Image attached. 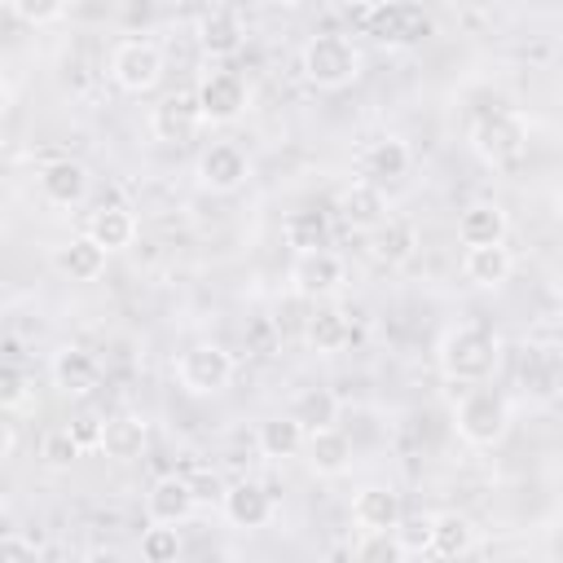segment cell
I'll return each instance as SVG.
<instances>
[{
	"label": "cell",
	"mask_w": 563,
	"mask_h": 563,
	"mask_svg": "<svg viewBox=\"0 0 563 563\" xmlns=\"http://www.w3.org/2000/svg\"><path fill=\"white\" fill-rule=\"evenodd\" d=\"M435 365H440L444 383H453V387L488 383L501 365V339L488 325H475V321L449 325L435 343Z\"/></svg>",
	"instance_id": "6da1fadb"
},
{
	"label": "cell",
	"mask_w": 563,
	"mask_h": 563,
	"mask_svg": "<svg viewBox=\"0 0 563 563\" xmlns=\"http://www.w3.org/2000/svg\"><path fill=\"white\" fill-rule=\"evenodd\" d=\"M361 70H365V53H361V44L352 35L317 31L299 48V75L317 92H343V88H352L361 79Z\"/></svg>",
	"instance_id": "7a4b0ae2"
},
{
	"label": "cell",
	"mask_w": 563,
	"mask_h": 563,
	"mask_svg": "<svg viewBox=\"0 0 563 563\" xmlns=\"http://www.w3.org/2000/svg\"><path fill=\"white\" fill-rule=\"evenodd\" d=\"M453 431L466 449H497L510 431V400L497 387H462L453 400Z\"/></svg>",
	"instance_id": "3957f363"
},
{
	"label": "cell",
	"mask_w": 563,
	"mask_h": 563,
	"mask_svg": "<svg viewBox=\"0 0 563 563\" xmlns=\"http://www.w3.org/2000/svg\"><path fill=\"white\" fill-rule=\"evenodd\" d=\"M172 378L185 396H220L238 378V361L220 343H189L172 361Z\"/></svg>",
	"instance_id": "277c9868"
},
{
	"label": "cell",
	"mask_w": 563,
	"mask_h": 563,
	"mask_svg": "<svg viewBox=\"0 0 563 563\" xmlns=\"http://www.w3.org/2000/svg\"><path fill=\"white\" fill-rule=\"evenodd\" d=\"M198 114H202V128H229L238 123L246 110H251V84L242 70H229L220 62H207V70L198 75Z\"/></svg>",
	"instance_id": "5b68a950"
},
{
	"label": "cell",
	"mask_w": 563,
	"mask_h": 563,
	"mask_svg": "<svg viewBox=\"0 0 563 563\" xmlns=\"http://www.w3.org/2000/svg\"><path fill=\"white\" fill-rule=\"evenodd\" d=\"M471 154L484 167H515L528 154V123L515 110H493L471 123Z\"/></svg>",
	"instance_id": "8992f818"
},
{
	"label": "cell",
	"mask_w": 563,
	"mask_h": 563,
	"mask_svg": "<svg viewBox=\"0 0 563 563\" xmlns=\"http://www.w3.org/2000/svg\"><path fill=\"white\" fill-rule=\"evenodd\" d=\"M167 75V57L154 40H119L110 48V79L128 97H150Z\"/></svg>",
	"instance_id": "52a82bcc"
},
{
	"label": "cell",
	"mask_w": 563,
	"mask_h": 563,
	"mask_svg": "<svg viewBox=\"0 0 563 563\" xmlns=\"http://www.w3.org/2000/svg\"><path fill=\"white\" fill-rule=\"evenodd\" d=\"M290 295L295 299H308V303H325L334 299L343 286H347V260L330 246H312V251H295L290 260Z\"/></svg>",
	"instance_id": "ba28073f"
},
{
	"label": "cell",
	"mask_w": 563,
	"mask_h": 563,
	"mask_svg": "<svg viewBox=\"0 0 563 563\" xmlns=\"http://www.w3.org/2000/svg\"><path fill=\"white\" fill-rule=\"evenodd\" d=\"M194 180H198V189L229 198V194H238V189L251 180V158H246V150L233 145V141H211V145L198 154V163H194Z\"/></svg>",
	"instance_id": "9c48e42d"
},
{
	"label": "cell",
	"mask_w": 563,
	"mask_h": 563,
	"mask_svg": "<svg viewBox=\"0 0 563 563\" xmlns=\"http://www.w3.org/2000/svg\"><path fill=\"white\" fill-rule=\"evenodd\" d=\"M334 216L352 233H378L391 220V202H387L383 185H374V180L361 176V180H352V185H343L334 194Z\"/></svg>",
	"instance_id": "30bf717a"
},
{
	"label": "cell",
	"mask_w": 563,
	"mask_h": 563,
	"mask_svg": "<svg viewBox=\"0 0 563 563\" xmlns=\"http://www.w3.org/2000/svg\"><path fill=\"white\" fill-rule=\"evenodd\" d=\"M365 31L378 40V44H391V48H413L431 35V18L418 9V4H374L369 18H365Z\"/></svg>",
	"instance_id": "8fae6325"
},
{
	"label": "cell",
	"mask_w": 563,
	"mask_h": 563,
	"mask_svg": "<svg viewBox=\"0 0 563 563\" xmlns=\"http://www.w3.org/2000/svg\"><path fill=\"white\" fill-rule=\"evenodd\" d=\"M88 185H92V176H88V167H84L79 158H48V163H40V172H35L40 198H44L48 207H62V211L79 207V202L88 198Z\"/></svg>",
	"instance_id": "7c38bea8"
},
{
	"label": "cell",
	"mask_w": 563,
	"mask_h": 563,
	"mask_svg": "<svg viewBox=\"0 0 563 563\" xmlns=\"http://www.w3.org/2000/svg\"><path fill=\"white\" fill-rule=\"evenodd\" d=\"M352 457H356V449H352V435L334 422V427H317V431H308V440H303V466H308V475H317V479H339V475H347L352 471Z\"/></svg>",
	"instance_id": "4fadbf2b"
},
{
	"label": "cell",
	"mask_w": 563,
	"mask_h": 563,
	"mask_svg": "<svg viewBox=\"0 0 563 563\" xmlns=\"http://www.w3.org/2000/svg\"><path fill=\"white\" fill-rule=\"evenodd\" d=\"M347 515H352L356 537L361 532H391L400 523V515H405V501H400V493L391 484H361L352 493Z\"/></svg>",
	"instance_id": "5bb4252c"
},
{
	"label": "cell",
	"mask_w": 563,
	"mask_h": 563,
	"mask_svg": "<svg viewBox=\"0 0 563 563\" xmlns=\"http://www.w3.org/2000/svg\"><path fill=\"white\" fill-rule=\"evenodd\" d=\"M194 40H198V48H202L207 62H229V57L242 53L246 26H242V18H238L233 9L216 4V9H207V13L194 22Z\"/></svg>",
	"instance_id": "9a60e30c"
},
{
	"label": "cell",
	"mask_w": 563,
	"mask_h": 563,
	"mask_svg": "<svg viewBox=\"0 0 563 563\" xmlns=\"http://www.w3.org/2000/svg\"><path fill=\"white\" fill-rule=\"evenodd\" d=\"M194 510H198V493H194L189 475L172 471L145 488V519H154V523H189Z\"/></svg>",
	"instance_id": "2e32d148"
},
{
	"label": "cell",
	"mask_w": 563,
	"mask_h": 563,
	"mask_svg": "<svg viewBox=\"0 0 563 563\" xmlns=\"http://www.w3.org/2000/svg\"><path fill=\"white\" fill-rule=\"evenodd\" d=\"M220 515H224V523L238 528V532H260V528H268V519H273V497H268L264 484L238 479V484L224 488Z\"/></svg>",
	"instance_id": "e0dca14e"
},
{
	"label": "cell",
	"mask_w": 563,
	"mask_h": 563,
	"mask_svg": "<svg viewBox=\"0 0 563 563\" xmlns=\"http://www.w3.org/2000/svg\"><path fill=\"white\" fill-rule=\"evenodd\" d=\"M198 128H202V114H198L194 92H172L150 110V136L163 145H185V141H194Z\"/></svg>",
	"instance_id": "ac0fdd59"
},
{
	"label": "cell",
	"mask_w": 563,
	"mask_h": 563,
	"mask_svg": "<svg viewBox=\"0 0 563 563\" xmlns=\"http://www.w3.org/2000/svg\"><path fill=\"white\" fill-rule=\"evenodd\" d=\"M48 378H53V387L62 396H88L101 383V361L79 343H62L48 356Z\"/></svg>",
	"instance_id": "d6986e66"
},
{
	"label": "cell",
	"mask_w": 563,
	"mask_h": 563,
	"mask_svg": "<svg viewBox=\"0 0 563 563\" xmlns=\"http://www.w3.org/2000/svg\"><path fill=\"white\" fill-rule=\"evenodd\" d=\"M106 260H110V251H106L88 229L53 246V268H57L66 282H97V277L106 273Z\"/></svg>",
	"instance_id": "ffe728a7"
},
{
	"label": "cell",
	"mask_w": 563,
	"mask_h": 563,
	"mask_svg": "<svg viewBox=\"0 0 563 563\" xmlns=\"http://www.w3.org/2000/svg\"><path fill=\"white\" fill-rule=\"evenodd\" d=\"M510 233V216L501 202L493 198H475L457 211V242L462 246H488V242H506Z\"/></svg>",
	"instance_id": "44dd1931"
},
{
	"label": "cell",
	"mask_w": 563,
	"mask_h": 563,
	"mask_svg": "<svg viewBox=\"0 0 563 563\" xmlns=\"http://www.w3.org/2000/svg\"><path fill=\"white\" fill-rule=\"evenodd\" d=\"M515 273V251L506 242H488V246H466L462 251V277L475 290H497L506 286Z\"/></svg>",
	"instance_id": "7402d4cb"
},
{
	"label": "cell",
	"mask_w": 563,
	"mask_h": 563,
	"mask_svg": "<svg viewBox=\"0 0 563 563\" xmlns=\"http://www.w3.org/2000/svg\"><path fill=\"white\" fill-rule=\"evenodd\" d=\"M145 444H150V422L141 413H110L97 453L119 462V466H128V462H136L145 453Z\"/></svg>",
	"instance_id": "603a6c76"
},
{
	"label": "cell",
	"mask_w": 563,
	"mask_h": 563,
	"mask_svg": "<svg viewBox=\"0 0 563 563\" xmlns=\"http://www.w3.org/2000/svg\"><path fill=\"white\" fill-rule=\"evenodd\" d=\"M409 167H413V150L405 136H374L361 154V176L374 185H391V180L409 176Z\"/></svg>",
	"instance_id": "cb8c5ba5"
},
{
	"label": "cell",
	"mask_w": 563,
	"mask_h": 563,
	"mask_svg": "<svg viewBox=\"0 0 563 563\" xmlns=\"http://www.w3.org/2000/svg\"><path fill=\"white\" fill-rule=\"evenodd\" d=\"M352 339H356V325H352V317H347L343 308H334V303L317 308V312L308 317V325H303V343H308L317 356H339V352L352 347Z\"/></svg>",
	"instance_id": "d4e9b609"
},
{
	"label": "cell",
	"mask_w": 563,
	"mask_h": 563,
	"mask_svg": "<svg viewBox=\"0 0 563 563\" xmlns=\"http://www.w3.org/2000/svg\"><path fill=\"white\" fill-rule=\"evenodd\" d=\"M110 255H119V251H128L132 242H136V233H141V220H136V211L132 207H123V202H101L97 211H88V224H84Z\"/></svg>",
	"instance_id": "484cf974"
},
{
	"label": "cell",
	"mask_w": 563,
	"mask_h": 563,
	"mask_svg": "<svg viewBox=\"0 0 563 563\" xmlns=\"http://www.w3.org/2000/svg\"><path fill=\"white\" fill-rule=\"evenodd\" d=\"M303 440H308V427L286 409V413H273L260 422L255 431V449L260 457L268 462H286V457H303Z\"/></svg>",
	"instance_id": "4316f807"
},
{
	"label": "cell",
	"mask_w": 563,
	"mask_h": 563,
	"mask_svg": "<svg viewBox=\"0 0 563 563\" xmlns=\"http://www.w3.org/2000/svg\"><path fill=\"white\" fill-rule=\"evenodd\" d=\"M479 545V528L462 510H435V537H431V559H462Z\"/></svg>",
	"instance_id": "83f0119b"
},
{
	"label": "cell",
	"mask_w": 563,
	"mask_h": 563,
	"mask_svg": "<svg viewBox=\"0 0 563 563\" xmlns=\"http://www.w3.org/2000/svg\"><path fill=\"white\" fill-rule=\"evenodd\" d=\"M282 238L290 251H312V246H330V220L317 207H299L282 220Z\"/></svg>",
	"instance_id": "f1b7e54d"
},
{
	"label": "cell",
	"mask_w": 563,
	"mask_h": 563,
	"mask_svg": "<svg viewBox=\"0 0 563 563\" xmlns=\"http://www.w3.org/2000/svg\"><path fill=\"white\" fill-rule=\"evenodd\" d=\"M290 413L308 427V431H317V427H334L339 422V396L330 391V387H299L295 396H290Z\"/></svg>",
	"instance_id": "f546056e"
},
{
	"label": "cell",
	"mask_w": 563,
	"mask_h": 563,
	"mask_svg": "<svg viewBox=\"0 0 563 563\" xmlns=\"http://www.w3.org/2000/svg\"><path fill=\"white\" fill-rule=\"evenodd\" d=\"M400 559H427L431 554V537H435V515L418 510V515H400V523L391 528Z\"/></svg>",
	"instance_id": "4dcf8cb0"
},
{
	"label": "cell",
	"mask_w": 563,
	"mask_h": 563,
	"mask_svg": "<svg viewBox=\"0 0 563 563\" xmlns=\"http://www.w3.org/2000/svg\"><path fill=\"white\" fill-rule=\"evenodd\" d=\"M141 559L145 563H176L185 554V541H180V523H154L141 528V541H136Z\"/></svg>",
	"instance_id": "1f68e13d"
},
{
	"label": "cell",
	"mask_w": 563,
	"mask_h": 563,
	"mask_svg": "<svg viewBox=\"0 0 563 563\" xmlns=\"http://www.w3.org/2000/svg\"><path fill=\"white\" fill-rule=\"evenodd\" d=\"M79 453H84V444L75 440V431H70V427L48 431V435H44V444H40V457H44V466H48V471H70V466L79 462Z\"/></svg>",
	"instance_id": "d6a6232c"
},
{
	"label": "cell",
	"mask_w": 563,
	"mask_h": 563,
	"mask_svg": "<svg viewBox=\"0 0 563 563\" xmlns=\"http://www.w3.org/2000/svg\"><path fill=\"white\" fill-rule=\"evenodd\" d=\"M4 9L26 26H53L66 18L70 0H4Z\"/></svg>",
	"instance_id": "836d02e7"
},
{
	"label": "cell",
	"mask_w": 563,
	"mask_h": 563,
	"mask_svg": "<svg viewBox=\"0 0 563 563\" xmlns=\"http://www.w3.org/2000/svg\"><path fill=\"white\" fill-rule=\"evenodd\" d=\"M0 405H4V413H22L31 405V374L22 365L0 369Z\"/></svg>",
	"instance_id": "e575fe53"
},
{
	"label": "cell",
	"mask_w": 563,
	"mask_h": 563,
	"mask_svg": "<svg viewBox=\"0 0 563 563\" xmlns=\"http://www.w3.org/2000/svg\"><path fill=\"white\" fill-rule=\"evenodd\" d=\"M374 238H378V255H383V260H405V255H409V229H405V224L387 220Z\"/></svg>",
	"instance_id": "d590c367"
},
{
	"label": "cell",
	"mask_w": 563,
	"mask_h": 563,
	"mask_svg": "<svg viewBox=\"0 0 563 563\" xmlns=\"http://www.w3.org/2000/svg\"><path fill=\"white\" fill-rule=\"evenodd\" d=\"M352 554H356V559H400L391 532H361V541L352 545Z\"/></svg>",
	"instance_id": "8d00e7d4"
},
{
	"label": "cell",
	"mask_w": 563,
	"mask_h": 563,
	"mask_svg": "<svg viewBox=\"0 0 563 563\" xmlns=\"http://www.w3.org/2000/svg\"><path fill=\"white\" fill-rule=\"evenodd\" d=\"M70 431H75V440H79L84 449H97V444H101V431H106V418L84 413V418H75V422H70Z\"/></svg>",
	"instance_id": "74e56055"
},
{
	"label": "cell",
	"mask_w": 563,
	"mask_h": 563,
	"mask_svg": "<svg viewBox=\"0 0 563 563\" xmlns=\"http://www.w3.org/2000/svg\"><path fill=\"white\" fill-rule=\"evenodd\" d=\"M13 449H18V431H13V422H4V462L13 457Z\"/></svg>",
	"instance_id": "f35d334b"
},
{
	"label": "cell",
	"mask_w": 563,
	"mask_h": 563,
	"mask_svg": "<svg viewBox=\"0 0 563 563\" xmlns=\"http://www.w3.org/2000/svg\"><path fill=\"white\" fill-rule=\"evenodd\" d=\"M9 110H13V79L4 75V114H9Z\"/></svg>",
	"instance_id": "ab89813d"
},
{
	"label": "cell",
	"mask_w": 563,
	"mask_h": 563,
	"mask_svg": "<svg viewBox=\"0 0 563 563\" xmlns=\"http://www.w3.org/2000/svg\"><path fill=\"white\" fill-rule=\"evenodd\" d=\"M554 216L563 220V185H559V194H554Z\"/></svg>",
	"instance_id": "60d3db41"
},
{
	"label": "cell",
	"mask_w": 563,
	"mask_h": 563,
	"mask_svg": "<svg viewBox=\"0 0 563 563\" xmlns=\"http://www.w3.org/2000/svg\"><path fill=\"white\" fill-rule=\"evenodd\" d=\"M273 4H282V9H299V4H308V0H273Z\"/></svg>",
	"instance_id": "b9f144b4"
}]
</instances>
